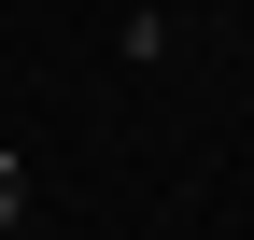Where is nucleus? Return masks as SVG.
Wrapping results in <instances>:
<instances>
[{
    "label": "nucleus",
    "mask_w": 254,
    "mask_h": 240,
    "mask_svg": "<svg viewBox=\"0 0 254 240\" xmlns=\"http://www.w3.org/2000/svg\"><path fill=\"white\" fill-rule=\"evenodd\" d=\"M14 212H28V156L0 141V226H14Z\"/></svg>",
    "instance_id": "obj_1"
}]
</instances>
